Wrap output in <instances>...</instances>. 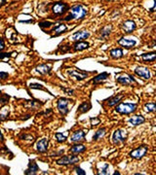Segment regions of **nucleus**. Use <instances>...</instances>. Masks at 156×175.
I'll use <instances>...</instances> for the list:
<instances>
[{
    "instance_id": "31",
    "label": "nucleus",
    "mask_w": 156,
    "mask_h": 175,
    "mask_svg": "<svg viewBox=\"0 0 156 175\" xmlns=\"http://www.w3.org/2000/svg\"><path fill=\"white\" fill-rule=\"evenodd\" d=\"M55 136H56V138H57V140L59 141V142H65V141L66 140V136L63 135V133H61V132H57Z\"/></svg>"
},
{
    "instance_id": "20",
    "label": "nucleus",
    "mask_w": 156,
    "mask_h": 175,
    "mask_svg": "<svg viewBox=\"0 0 156 175\" xmlns=\"http://www.w3.org/2000/svg\"><path fill=\"white\" fill-rule=\"evenodd\" d=\"M142 60L145 61V62H154L156 60V53H148V54H144L142 55Z\"/></svg>"
},
{
    "instance_id": "5",
    "label": "nucleus",
    "mask_w": 156,
    "mask_h": 175,
    "mask_svg": "<svg viewBox=\"0 0 156 175\" xmlns=\"http://www.w3.org/2000/svg\"><path fill=\"white\" fill-rule=\"evenodd\" d=\"M147 150L148 148L146 146H140L139 148L130 152V157H132L133 159H142V157L145 156V154L147 153Z\"/></svg>"
},
{
    "instance_id": "13",
    "label": "nucleus",
    "mask_w": 156,
    "mask_h": 175,
    "mask_svg": "<svg viewBox=\"0 0 156 175\" xmlns=\"http://www.w3.org/2000/svg\"><path fill=\"white\" fill-rule=\"evenodd\" d=\"M145 122V119L142 117V115H136V116H133L132 118H130L128 120V123H130L131 125H134V127H137L139 125H142Z\"/></svg>"
},
{
    "instance_id": "9",
    "label": "nucleus",
    "mask_w": 156,
    "mask_h": 175,
    "mask_svg": "<svg viewBox=\"0 0 156 175\" xmlns=\"http://www.w3.org/2000/svg\"><path fill=\"white\" fill-rule=\"evenodd\" d=\"M137 25H136V22L134 20H125L122 24V29L125 33H131L133 32L134 30L136 29Z\"/></svg>"
},
{
    "instance_id": "38",
    "label": "nucleus",
    "mask_w": 156,
    "mask_h": 175,
    "mask_svg": "<svg viewBox=\"0 0 156 175\" xmlns=\"http://www.w3.org/2000/svg\"><path fill=\"white\" fill-rule=\"evenodd\" d=\"M10 55H11V54H8V53H0V60H3V58H10Z\"/></svg>"
},
{
    "instance_id": "40",
    "label": "nucleus",
    "mask_w": 156,
    "mask_h": 175,
    "mask_svg": "<svg viewBox=\"0 0 156 175\" xmlns=\"http://www.w3.org/2000/svg\"><path fill=\"white\" fill-rule=\"evenodd\" d=\"M63 90H65V91L67 92V94H72V92H73L72 90H65V89H63Z\"/></svg>"
},
{
    "instance_id": "33",
    "label": "nucleus",
    "mask_w": 156,
    "mask_h": 175,
    "mask_svg": "<svg viewBox=\"0 0 156 175\" xmlns=\"http://www.w3.org/2000/svg\"><path fill=\"white\" fill-rule=\"evenodd\" d=\"M29 87L31 88V89H36V90H42V91H44V88H43L42 85L40 84H30Z\"/></svg>"
},
{
    "instance_id": "24",
    "label": "nucleus",
    "mask_w": 156,
    "mask_h": 175,
    "mask_svg": "<svg viewBox=\"0 0 156 175\" xmlns=\"http://www.w3.org/2000/svg\"><path fill=\"white\" fill-rule=\"evenodd\" d=\"M9 116V108L7 106H3L0 109V121H4Z\"/></svg>"
},
{
    "instance_id": "18",
    "label": "nucleus",
    "mask_w": 156,
    "mask_h": 175,
    "mask_svg": "<svg viewBox=\"0 0 156 175\" xmlns=\"http://www.w3.org/2000/svg\"><path fill=\"white\" fill-rule=\"evenodd\" d=\"M36 71L38 73L42 74V75L49 74L51 71V65H49V64H40L36 67Z\"/></svg>"
},
{
    "instance_id": "11",
    "label": "nucleus",
    "mask_w": 156,
    "mask_h": 175,
    "mask_svg": "<svg viewBox=\"0 0 156 175\" xmlns=\"http://www.w3.org/2000/svg\"><path fill=\"white\" fill-rule=\"evenodd\" d=\"M48 145H49V140L48 138H43L39 140L36 144V150L39 153H45L48 150Z\"/></svg>"
},
{
    "instance_id": "29",
    "label": "nucleus",
    "mask_w": 156,
    "mask_h": 175,
    "mask_svg": "<svg viewBox=\"0 0 156 175\" xmlns=\"http://www.w3.org/2000/svg\"><path fill=\"white\" fill-rule=\"evenodd\" d=\"M89 109H91V104L89 102H84L79 106V112L81 113H85L88 111Z\"/></svg>"
},
{
    "instance_id": "21",
    "label": "nucleus",
    "mask_w": 156,
    "mask_h": 175,
    "mask_svg": "<svg viewBox=\"0 0 156 175\" xmlns=\"http://www.w3.org/2000/svg\"><path fill=\"white\" fill-rule=\"evenodd\" d=\"M74 50L75 51H83L89 47V43L88 42H83V41H79L78 43L74 44Z\"/></svg>"
},
{
    "instance_id": "36",
    "label": "nucleus",
    "mask_w": 156,
    "mask_h": 175,
    "mask_svg": "<svg viewBox=\"0 0 156 175\" xmlns=\"http://www.w3.org/2000/svg\"><path fill=\"white\" fill-rule=\"evenodd\" d=\"M8 77H9L8 73H6V72H0V81H1V80L8 79Z\"/></svg>"
},
{
    "instance_id": "4",
    "label": "nucleus",
    "mask_w": 156,
    "mask_h": 175,
    "mask_svg": "<svg viewBox=\"0 0 156 175\" xmlns=\"http://www.w3.org/2000/svg\"><path fill=\"white\" fill-rule=\"evenodd\" d=\"M79 161V158L76 156H65L63 158L59 159L57 163L60 166H68V164H74Z\"/></svg>"
},
{
    "instance_id": "6",
    "label": "nucleus",
    "mask_w": 156,
    "mask_h": 175,
    "mask_svg": "<svg viewBox=\"0 0 156 175\" xmlns=\"http://www.w3.org/2000/svg\"><path fill=\"white\" fill-rule=\"evenodd\" d=\"M70 100L68 98H65V97H62L58 100V109L60 113L62 115H66L68 112V103H69Z\"/></svg>"
},
{
    "instance_id": "26",
    "label": "nucleus",
    "mask_w": 156,
    "mask_h": 175,
    "mask_svg": "<svg viewBox=\"0 0 156 175\" xmlns=\"http://www.w3.org/2000/svg\"><path fill=\"white\" fill-rule=\"evenodd\" d=\"M111 29H112V26H111V25H106V26H104V28H102V29H101L102 38H106L107 36L110 34Z\"/></svg>"
},
{
    "instance_id": "23",
    "label": "nucleus",
    "mask_w": 156,
    "mask_h": 175,
    "mask_svg": "<svg viewBox=\"0 0 156 175\" xmlns=\"http://www.w3.org/2000/svg\"><path fill=\"white\" fill-rule=\"evenodd\" d=\"M110 56L112 58H120L123 56V51L121 50V49H112L110 51Z\"/></svg>"
},
{
    "instance_id": "16",
    "label": "nucleus",
    "mask_w": 156,
    "mask_h": 175,
    "mask_svg": "<svg viewBox=\"0 0 156 175\" xmlns=\"http://www.w3.org/2000/svg\"><path fill=\"white\" fill-rule=\"evenodd\" d=\"M118 44L119 45H121L122 47L130 49V48L134 47V46L136 45V41L133 40V39H126V38L122 37L118 40Z\"/></svg>"
},
{
    "instance_id": "34",
    "label": "nucleus",
    "mask_w": 156,
    "mask_h": 175,
    "mask_svg": "<svg viewBox=\"0 0 156 175\" xmlns=\"http://www.w3.org/2000/svg\"><path fill=\"white\" fill-rule=\"evenodd\" d=\"M74 170H75L76 174H79V175H85L86 174V172L84 171L82 168H80V167H75Z\"/></svg>"
},
{
    "instance_id": "8",
    "label": "nucleus",
    "mask_w": 156,
    "mask_h": 175,
    "mask_svg": "<svg viewBox=\"0 0 156 175\" xmlns=\"http://www.w3.org/2000/svg\"><path fill=\"white\" fill-rule=\"evenodd\" d=\"M89 36H90V32L89 31H87V30H80V31L75 32L74 34L71 35L69 39L72 41H81V40L87 39Z\"/></svg>"
},
{
    "instance_id": "35",
    "label": "nucleus",
    "mask_w": 156,
    "mask_h": 175,
    "mask_svg": "<svg viewBox=\"0 0 156 175\" xmlns=\"http://www.w3.org/2000/svg\"><path fill=\"white\" fill-rule=\"evenodd\" d=\"M54 24L53 22H40L39 25L41 27H49L51 26V25H53Z\"/></svg>"
},
{
    "instance_id": "22",
    "label": "nucleus",
    "mask_w": 156,
    "mask_h": 175,
    "mask_svg": "<svg viewBox=\"0 0 156 175\" xmlns=\"http://www.w3.org/2000/svg\"><path fill=\"white\" fill-rule=\"evenodd\" d=\"M109 74L106 73V72H104V73L99 74V75H98L97 77H95V78L93 79V83L94 84H98V83H101V82L104 81V80H106L107 78H108Z\"/></svg>"
},
{
    "instance_id": "12",
    "label": "nucleus",
    "mask_w": 156,
    "mask_h": 175,
    "mask_svg": "<svg viewBox=\"0 0 156 175\" xmlns=\"http://www.w3.org/2000/svg\"><path fill=\"white\" fill-rule=\"evenodd\" d=\"M117 82L121 85H124V86H130L132 85V83H136V80L133 78L131 75H127V76H120L116 79Z\"/></svg>"
},
{
    "instance_id": "14",
    "label": "nucleus",
    "mask_w": 156,
    "mask_h": 175,
    "mask_svg": "<svg viewBox=\"0 0 156 175\" xmlns=\"http://www.w3.org/2000/svg\"><path fill=\"white\" fill-rule=\"evenodd\" d=\"M39 171V167H38L37 163H35V161H30L29 163V168L25 171V174L27 175H34Z\"/></svg>"
},
{
    "instance_id": "3",
    "label": "nucleus",
    "mask_w": 156,
    "mask_h": 175,
    "mask_svg": "<svg viewBox=\"0 0 156 175\" xmlns=\"http://www.w3.org/2000/svg\"><path fill=\"white\" fill-rule=\"evenodd\" d=\"M68 9H69V7L65 2H56L52 7L53 13L56 16H62L68 11Z\"/></svg>"
},
{
    "instance_id": "37",
    "label": "nucleus",
    "mask_w": 156,
    "mask_h": 175,
    "mask_svg": "<svg viewBox=\"0 0 156 175\" xmlns=\"http://www.w3.org/2000/svg\"><path fill=\"white\" fill-rule=\"evenodd\" d=\"M107 168H108V164L106 163L104 166V167L102 168V170H101V173L99 174H107L108 172H107Z\"/></svg>"
},
{
    "instance_id": "10",
    "label": "nucleus",
    "mask_w": 156,
    "mask_h": 175,
    "mask_svg": "<svg viewBox=\"0 0 156 175\" xmlns=\"http://www.w3.org/2000/svg\"><path fill=\"white\" fill-rule=\"evenodd\" d=\"M135 73L137 74L139 77H142L145 80L150 79V71L149 69L146 67H144V66H140V67H137L135 69Z\"/></svg>"
},
{
    "instance_id": "32",
    "label": "nucleus",
    "mask_w": 156,
    "mask_h": 175,
    "mask_svg": "<svg viewBox=\"0 0 156 175\" xmlns=\"http://www.w3.org/2000/svg\"><path fill=\"white\" fill-rule=\"evenodd\" d=\"M8 99H9V96H7V94H2L1 97H0V104H2V105L6 104Z\"/></svg>"
},
{
    "instance_id": "2",
    "label": "nucleus",
    "mask_w": 156,
    "mask_h": 175,
    "mask_svg": "<svg viewBox=\"0 0 156 175\" xmlns=\"http://www.w3.org/2000/svg\"><path fill=\"white\" fill-rule=\"evenodd\" d=\"M136 109H137V104L135 103H122L118 104L116 106V112L120 113V114H125V115H128V114H131V113L135 112Z\"/></svg>"
},
{
    "instance_id": "1",
    "label": "nucleus",
    "mask_w": 156,
    "mask_h": 175,
    "mask_svg": "<svg viewBox=\"0 0 156 175\" xmlns=\"http://www.w3.org/2000/svg\"><path fill=\"white\" fill-rule=\"evenodd\" d=\"M87 15V9L83 5H74L71 7L70 13L68 17L65 18V20H81L83 19Z\"/></svg>"
},
{
    "instance_id": "7",
    "label": "nucleus",
    "mask_w": 156,
    "mask_h": 175,
    "mask_svg": "<svg viewBox=\"0 0 156 175\" xmlns=\"http://www.w3.org/2000/svg\"><path fill=\"white\" fill-rule=\"evenodd\" d=\"M127 138L126 131H123L121 130H117L113 132V135H112V141H113L114 144H119L120 142H125Z\"/></svg>"
},
{
    "instance_id": "25",
    "label": "nucleus",
    "mask_w": 156,
    "mask_h": 175,
    "mask_svg": "<svg viewBox=\"0 0 156 175\" xmlns=\"http://www.w3.org/2000/svg\"><path fill=\"white\" fill-rule=\"evenodd\" d=\"M104 134H106V128H99V130L97 131V132L94 134V136H93V140L98 141L99 139H101V138L103 137V136H104Z\"/></svg>"
},
{
    "instance_id": "41",
    "label": "nucleus",
    "mask_w": 156,
    "mask_h": 175,
    "mask_svg": "<svg viewBox=\"0 0 156 175\" xmlns=\"http://www.w3.org/2000/svg\"><path fill=\"white\" fill-rule=\"evenodd\" d=\"M7 0H0V6H2V5H4L5 3H6Z\"/></svg>"
},
{
    "instance_id": "39",
    "label": "nucleus",
    "mask_w": 156,
    "mask_h": 175,
    "mask_svg": "<svg viewBox=\"0 0 156 175\" xmlns=\"http://www.w3.org/2000/svg\"><path fill=\"white\" fill-rule=\"evenodd\" d=\"M4 48H5V43H4L3 39H2V38L0 37V51L4 50Z\"/></svg>"
},
{
    "instance_id": "27",
    "label": "nucleus",
    "mask_w": 156,
    "mask_h": 175,
    "mask_svg": "<svg viewBox=\"0 0 156 175\" xmlns=\"http://www.w3.org/2000/svg\"><path fill=\"white\" fill-rule=\"evenodd\" d=\"M122 98H123V94H119V96H116L115 97H113L112 99L109 100V101H108V105H109V106H114V105H116Z\"/></svg>"
},
{
    "instance_id": "30",
    "label": "nucleus",
    "mask_w": 156,
    "mask_h": 175,
    "mask_svg": "<svg viewBox=\"0 0 156 175\" xmlns=\"http://www.w3.org/2000/svg\"><path fill=\"white\" fill-rule=\"evenodd\" d=\"M144 109L145 111L147 112H154L156 110V105L155 103H153V102H150V103H146L144 105Z\"/></svg>"
},
{
    "instance_id": "42",
    "label": "nucleus",
    "mask_w": 156,
    "mask_h": 175,
    "mask_svg": "<svg viewBox=\"0 0 156 175\" xmlns=\"http://www.w3.org/2000/svg\"><path fill=\"white\" fill-rule=\"evenodd\" d=\"M2 141H3V135H2V132L0 130V142H2Z\"/></svg>"
},
{
    "instance_id": "19",
    "label": "nucleus",
    "mask_w": 156,
    "mask_h": 175,
    "mask_svg": "<svg viewBox=\"0 0 156 175\" xmlns=\"http://www.w3.org/2000/svg\"><path fill=\"white\" fill-rule=\"evenodd\" d=\"M86 150V147L82 144H76V145H73L72 147H70L69 152L72 154H80L83 153L84 151Z\"/></svg>"
},
{
    "instance_id": "17",
    "label": "nucleus",
    "mask_w": 156,
    "mask_h": 175,
    "mask_svg": "<svg viewBox=\"0 0 156 175\" xmlns=\"http://www.w3.org/2000/svg\"><path fill=\"white\" fill-rule=\"evenodd\" d=\"M68 74H69V76L71 78H74L76 80H78V81H81V80H84L85 78H87V73H84V72H80L78 70H71L68 72Z\"/></svg>"
},
{
    "instance_id": "15",
    "label": "nucleus",
    "mask_w": 156,
    "mask_h": 175,
    "mask_svg": "<svg viewBox=\"0 0 156 175\" xmlns=\"http://www.w3.org/2000/svg\"><path fill=\"white\" fill-rule=\"evenodd\" d=\"M84 137H85V132H84L83 130H76L75 132L71 135L70 141L71 142H80V141H83Z\"/></svg>"
},
{
    "instance_id": "28",
    "label": "nucleus",
    "mask_w": 156,
    "mask_h": 175,
    "mask_svg": "<svg viewBox=\"0 0 156 175\" xmlns=\"http://www.w3.org/2000/svg\"><path fill=\"white\" fill-rule=\"evenodd\" d=\"M66 28H67V27H66L65 24H60L58 27H56L55 29L53 30V31L55 32V35L57 36L59 34H62L63 32H65V30H66Z\"/></svg>"
}]
</instances>
